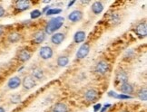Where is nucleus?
I'll list each match as a JSON object with an SVG mask.
<instances>
[{"label":"nucleus","instance_id":"412c9836","mask_svg":"<svg viewBox=\"0 0 147 112\" xmlns=\"http://www.w3.org/2000/svg\"><path fill=\"white\" fill-rule=\"evenodd\" d=\"M22 38V35L21 34L17 33V32H13L10 34H8L7 36V41L9 42H11V44H15V42H17L21 40Z\"/></svg>","mask_w":147,"mask_h":112},{"label":"nucleus","instance_id":"a878e982","mask_svg":"<svg viewBox=\"0 0 147 112\" xmlns=\"http://www.w3.org/2000/svg\"><path fill=\"white\" fill-rule=\"evenodd\" d=\"M41 15H42V12L40 11V10L35 9V10H34V11L31 12V14H30V17L32 18V19H36V18L40 17Z\"/></svg>","mask_w":147,"mask_h":112},{"label":"nucleus","instance_id":"39448f33","mask_svg":"<svg viewBox=\"0 0 147 112\" xmlns=\"http://www.w3.org/2000/svg\"><path fill=\"white\" fill-rule=\"evenodd\" d=\"M89 52H90V44L88 42H85L78 49L76 52V58L77 59H84L88 55Z\"/></svg>","mask_w":147,"mask_h":112},{"label":"nucleus","instance_id":"7c9ffc66","mask_svg":"<svg viewBox=\"0 0 147 112\" xmlns=\"http://www.w3.org/2000/svg\"><path fill=\"white\" fill-rule=\"evenodd\" d=\"M74 4H75V1H72V2H70L69 4H68V8H69V7L72 6V5H74Z\"/></svg>","mask_w":147,"mask_h":112},{"label":"nucleus","instance_id":"f257e3e1","mask_svg":"<svg viewBox=\"0 0 147 112\" xmlns=\"http://www.w3.org/2000/svg\"><path fill=\"white\" fill-rule=\"evenodd\" d=\"M65 23V18L62 17H56L52 18L48 23L46 24L45 27V34H55L57 30H59Z\"/></svg>","mask_w":147,"mask_h":112},{"label":"nucleus","instance_id":"7ed1b4c3","mask_svg":"<svg viewBox=\"0 0 147 112\" xmlns=\"http://www.w3.org/2000/svg\"><path fill=\"white\" fill-rule=\"evenodd\" d=\"M128 82V74L123 69H119L115 72V83L118 85H123Z\"/></svg>","mask_w":147,"mask_h":112},{"label":"nucleus","instance_id":"6ab92c4d","mask_svg":"<svg viewBox=\"0 0 147 112\" xmlns=\"http://www.w3.org/2000/svg\"><path fill=\"white\" fill-rule=\"evenodd\" d=\"M56 63L59 67H65L69 63V57L65 54L59 55L56 59Z\"/></svg>","mask_w":147,"mask_h":112},{"label":"nucleus","instance_id":"4468645a","mask_svg":"<svg viewBox=\"0 0 147 112\" xmlns=\"http://www.w3.org/2000/svg\"><path fill=\"white\" fill-rule=\"evenodd\" d=\"M21 83H22L21 79L17 76H15L12 77L11 79H9V81L7 82V87L10 89H15L20 86Z\"/></svg>","mask_w":147,"mask_h":112},{"label":"nucleus","instance_id":"473e14b6","mask_svg":"<svg viewBox=\"0 0 147 112\" xmlns=\"http://www.w3.org/2000/svg\"><path fill=\"white\" fill-rule=\"evenodd\" d=\"M121 112H130V111H128V110H123V111H121Z\"/></svg>","mask_w":147,"mask_h":112},{"label":"nucleus","instance_id":"f3484780","mask_svg":"<svg viewBox=\"0 0 147 112\" xmlns=\"http://www.w3.org/2000/svg\"><path fill=\"white\" fill-rule=\"evenodd\" d=\"M86 34L85 31H81V30L77 31L75 34V35H74V42H75L76 44H80V42H83L86 40Z\"/></svg>","mask_w":147,"mask_h":112},{"label":"nucleus","instance_id":"a211bd4d","mask_svg":"<svg viewBox=\"0 0 147 112\" xmlns=\"http://www.w3.org/2000/svg\"><path fill=\"white\" fill-rule=\"evenodd\" d=\"M68 107L63 102H57L54 105L52 112H68Z\"/></svg>","mask_w":147,"mask_h":112},{"label":"nucleus","instance_id":"9d476101","mask_svg":"<svg viewBox=\"0 0 147 112\" xmlns=\"http://www.w3.org/2000/svg\"><path fill=\"white\" fill-rule=\"evenodd\" d=\"M31 56H32V53L27 49H21L20 51H18L17 54V59L22 62H25L29 61L31 59Z\"/></svg>","mask_w":147,"mask_h":112},{"label":"nucleus","instance_id":"aec40b11","mask_svg":"<svg viewBox=\"0 0 147 112\" xmlns=\"http://www.w3.org/2000/svg\"><path fill=\"white\" fill-rule=\"evenodd\" d=\"M31 76H32L35 81L36 80H37V81H41V80H43L45 77V72L41 68H35L33 70L32 75Z\"/></svg>","mask_w":147,"mask_h":112},{"label":"nucleus","instance_id":"ddd939ff","mask_svg":"<svg viewBox=\"0 0 147 112\" xmlns=\"http://www.w3.org/2000/svg\"><path fill=\"white\" fill-rule=\"evenodd\" d=\"M65 38V34L64 33H55L51 36V42L54 45H60Z\"/></svg>","mask_w":147,"mask_h":112},{"label":"nucleus","instance_id":"4be33fe9","mask_svg":"<svg viewBox=\"0 0 147 112\" xmlns=\"http://www.w3.org/2000/svg\"><path fill=\"white\" fill-rule=\"evenodd\" d=\"M137 97L139 98V99H141L142 101H146L147 99V90H146V87L141 88L138 92H137Z\"/></svg>","mask_w":147,"mask_h":112},{"label":"nucleus","instance_id":"2eb2a0df","mask_svg":"<svg viewBox=\"0 0 147 112\" xmlns=\"http://www.w3.org/2000/svg\"><path fill=\"white\" fill-rule=\"evenodd\" d=\"M120 91L122 92V94H124V95H131L134 93V87L132 84H130L129 82H126L123 85H121V87L119 88Z\"/></svg>","mask_w":147,"mask_h":112},{"label":"nucleus","instance_id":"0eeeda50","mask_svg":"<svg viewBox=\"0 0 147 112\" xmlns=\"http://www.w3.org/2000/svg\"><path fill=\"white\" fill-rule=\"evenodd\" d=\"M21 84L23 85L25 89L29 90V89H32L33 88H35L36 86V81L31 75H27L23 79L22 83Z\"/></svg>","mask_w":147,"mask_h":112},{"label":"nucleus","instance_id":"c85d7f7f","mask_svg":"<svg viewBox=\"0 0 147 112\" xmlns=\"http://www.w3.org/2000/svg\"><path fill=\"white\" fill-rule=\"evenodd\" d=\"M5 32V28L3 25H0V36H1Z\"/></svg>","mask_w":147,"mask_h":112},{"label":"nucleus","instance_id":"c756f323","mask_svg":"<svg viewBox=\"0 0 147 112\" xmlns=\"http://www.w3.org/2000/svg\"><path fill=\"white\" fill-rule=\"evenodd\" d=\"M108 107H110V104H107V105H106V106H104V109H103L101 110V112H104V111H106V109H108Z\"/></svg>","mask_w":147,"mask_h":112},{"label":"nucleus","instance_id":"1a4fd4ad","mask_svg":"<svg viewBox=\"0 0 147 112\" xmlns=\"http://www.w3.org/2000/svg\"><path fill=\"white\" fill-rule=\"evenodd\" d=\"M99 97V92L96 89H88L86 90L85 92V99L89 101V102H93V101H96Z\"/></svg>","mask_w":147,"mask_h":112},{"label":"nucleus","instance_id":"2f4dec72","mask_svg":"<svg viewBox=\"0 0 147 112\" xmlns=\"http://www.w3.org/2000/svg\"><path fill=\"white\" fill-rule=\"evenodd\" d=\"M0 112H6V110H5L3 107H0Z\"/></svg>","mask_w":147,"mask_h":112},{"label":"nucleus","instance_id":"5701e85b","mask_svg":"<svg viewBox=\"0 0 147 112\" xmlns=\"http://www.w3.org/2000/svg\"><path fill=\"white\" fill-rule=\"evenodd\" d=\"M110 21L113 24H118L120 22V17L117 13H113L111 15H110Z\"/></svg>","mask_w":147,"mask_h":112},{"label":"nucleus","instance_id":"393cba45","mask_svg":"<svg viewBox=\"0 0 147 112\" xmlns=\"http://www.w3.org/2000/svg\"><path fill=\"white\" fill-rule=\"evenodd\" d=\"M62 12V9L60 8H52V9H48L45 12L46 15H55V14H60Z\"/></svg>","mask_w":147,"mask_h":112},{"label":"nucleus","instance_id":"20e7f679","mask_svg":"<svg viewBox=\"0 0 147 112\" xmlns=\"http://www.w3.org/2000/svg\"><path fill=\"white\" fill-rule=\"evenodd\" d=\"M53 54H54L53 49L48 45L42 46L39 50V56L41 57V59H43V60L51 59V58L53 57Z\"/></svg>","mask_w":147,"mask_h":112},{"label":"nucleus","instance_id":"b1692460","mask_svg":"<svg viewBox=\"0 0 147 112\" xmlns=\"http://www.w3.org/2000/svg\"><path fill=\"white\" fill-rule=\"evenodd\" d=\"M10 101H11V103L13 104H17L21 101V96L19 94H14L11 96V98H10Z\"/></svg>","mask_w":147,"mask_h":112},{"label":"nucleus","instance_id":"9b49d317","mask_svg":"<svg viewBox=\"0 0 147 112\" xmlns=\"http://www.w3.org/2000/svg\"><path fill=\"white\" fill-rule=\"evenodd\" d=\"M45 33L44 31H37L35 32V33L33 34V37H32V42L35 44H41L42 42H43L45 40Z\"/></svg>","mask_w":147,"mask_h":112},{"label":"nucleus","instance_id":"cd10ccee","mask_svg":"<svg viewBox=\"0 0 147 112\" xmlns=\"http://www.w3.org/2000/svg\"><path fill=\"white\" fill-rule=\"evenodd\" d=\"M101 107H102V105L101 104H96V106L94 107V111H98V110H100L101 109Z\"/></svg>","mask_w":147,"mask_h":112},{"label":"nucleus","instance_id":"dca6fc26","mask_svg":"<svg viewBox=\"0 0 147 112\" xmlns=\"http://www.w3.org/2000/svg\"><path fill=\"white\" fill-rule=\"evenodd\" d=\"M91 10H92V12L94 15H100L103 12V10H104V5H103V3L100 2V1L94 2L93 5H92V7H91Z\"/></svg>","mask_w":147,"mask_h":112},{"label":"nucleus","instance_id":"6e6552de","mask_svg":"<svg viewBox=\"0 0 147 112\" xmlns=\"http://www.w3.org/2000/svg\"><path fill=\"white\" fill-rule=\"evenodd\" d=\"M31 7V2L28 0H19L15 2V8L17 12H23Z\"/></svg>","mask_w":147,"mask_h":112},{"label":"nucleus","instance_id":"bb28decb","mask_svg":"<svg viewBox=\"0 0 147 112\" xmlns=\"http://www.w3.org/2000/svg\"><path fill=\"white\" fill-rule=\"evenodd\" d=\"M5 14H6V10H5V8L2 6H0V18L3 17Z\"/></svg>","mask_w":147,"mask_h":112},{"label":"nucleus","instance_id":"f03ea898","mask_svg":"<svg viewBox=\"0 0 147 112\" xmlns=\"http://www.w3.org/2000/svg\"><path fill=\"white\" fill-rule=\"evenodd\" d=\"M110 70H111V66H110L109 62L106 60L99 61L96 64V66H94V72L100 76L106 75V73L110 72Z\"/></svg>","mask_w":147,"mask_h":112},{"label":"nucleus","instance_id":"423d86ee","mask_svg":"<svg viewBox=\"0 0 147 112\" xmlns=\"http://www.w3.org/2000/svg\"><path fill=\"white\" fill-rule=\"evenodd\" d=\"M134 32H135L136 35L140 37V38H144V37H145L147 34V25H146L145 21L137 24V25L135 26Z\"/></svg>","mask_w":147,"mask_h":112},{"label":"nucleus","instance_id":"f8f14e48","mask_svg":"<svg viewBox=\"0 0 147 112\" xmlns=\"http://www.w3.org/2000/svg\"><path fill=\"white\" fill-rule=\"evenodd\" d=\"M83 17H84V14L81 10H75V11H73L72 13L69 14L68 19H69V21H71L72 23H77L83 19Z\"/></svg>","mask_w":147,"mask_h":112}]
</instances>
